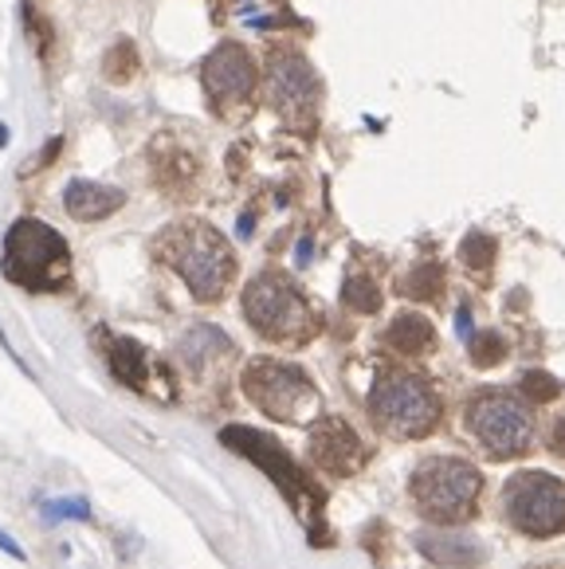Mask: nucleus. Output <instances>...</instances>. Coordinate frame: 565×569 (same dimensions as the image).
<instances>
[{
    "label": "nucleus",
    "mask_w": 565,
    "mask_h": 569,
    "mask_svg": "<svg viewBox=\"0 0 565 569\" xmlns=\"http://www.w3.org/2000/svg\"><path fill=\"white\" fill-rule=\"evenodd\" d=\"M369 412L397 440H420L440 420V397L416 373H385L369 393Z\"/></svg>",
    "instance_id": "20e7f679"
},
{
    "label": "nucleus",
    "mask_w": 565,
    "mask_h": 569,
    "mask_svg": "<svg viewBox=\"0 0 565 569\" xmlns=\"http://www.w3.org/2000/svg\"><path fill=\"white\" fill-rule=\"evenodd\" d=\"M511 527L531 538H554L565 530V487L546 471H523L503 491Z\"/></svg>",
    "instance_id": "6e6552de"
},
{
    "label": "nucleus",
    "mask_w": 565,
    "mask_h": 569,
    "mask_svg": "<svg viewBox=\"0 0 565 569\" xmlns=\"http://www.w3.org/2000/svg\"><path fill=\"white\" fill-rule=\"evenodd\" d=\"M467 350H472L475 366L490 369V366H499V361L507 358V338L495 335V330H479V335L467 338Z\"/></svg>",
    "instance_id": "6ab92c4d"
},
{
    "label": "nucleus",
    "mask_w": 565,
    "mask_h": 569,
    "mask_svg": "<svg viewBox=\"0 0 565 569\" xmlns=\"http://www.w3.org/2000/svg\"><path fill=\"white\" fill-rule=\"evenodd\" d=\"M244 393H248L267 417L291 420V425H303L318 405L310 377L303 373L299 366H287V361H271V358H259L244 369Z\"/></svg>",
    "instance_id": "0eeeda50"
},
{
    "label": "nucleus",
    "mask_w": 565,
    "mask_h": 569,
    "mask_svg": "<svg viewBox=\"0 0 565 569\" xmlns=\"http://www.w3.org/2000/svg\"><path fill=\"white\" fill-rule=\"evenodd\" d=\"M267 87H271V107L287 122L310 126L318 110V76L299 51H271L267 59Z\"/></svg>",
    "instance_id": "9b49d317"
},
{
    "label": "nucleus",
    "mask_w": 565,
    "mask_h": 569,
    "mask_svg": "<svg viewBox=\"0 0 565 569\" xmlns=\"http://www.w3.org/2000/svg\"><path fill=\"white\" fill-rule=\"evenodd\" d=\"M0 550H9V553H12V558H24V550H20V546H17V542H12V538H9V535H0Z\"/></svg>",
    "instance_id": "393cba45"
},
{
    "label": "nucleus",
    "mask_w": 565,
    "mask_h": 569,
    "mask_svg": "<svg viewBox=\"0 0 565 569\" xmlns=\"http://www.w3.org/2000/svg\"><path fill=\"white\" fill-rule=\"evenodd\" d=\"M133 68H138L133 43H126V40H122V43H115V48H110V59H107V76L122 83V79H130V76H133Z\"/></svg>",
    "instance_id": "4be33fe9"
},
{
    "label": "nucleus",
    "mask_w": 565,
    "mask_h": 569,
    "mask_svg": "<svg viewBox=\"0 0 565 569\" xmlns=\"http://www.w3.org/2000/svg\"><path fill=\"white\" fill-rule=\"evenodd\" d=\"M341 299H346L349 310H358V315H374V310L381 307V291H377V283L366 276H349L346 287H341Z\"/></svg>",
    "instance_id": "a211bd4d"
},
{
    "label": "nucleus",
    "mask_w": 565,
    "mask_h": 569,
    "mask_svg": "<svg viewBox=\"0 0 565 569\" xmlns=\"http://www.w3.org/2000/svg\"><path fill=\"white\" fill-rule=\"evenodd\" d=\"M244 319L267 342H287V346L310 342V335L318 330V315L299 295V287L291 279L275 276V271H264V276H256L244 287Z\"/></svg>",
    "instance_id": "7ed1b4c3"
},
{
    "label": "nucleus",
    "mask_w": 565,
    "mask_h": 569,
    "mask_svg": "<svg viewBox=\"0 0 565 569\" xmlns=\"http://www.w3.org/2000/svg\"><path fill=\"white\" fill-rule=\"evenodd\" d=\"M158 256L185 279L192 299L200 302H217L236 276V256L228 248V240L212 224H200V220L166 228L158 240Z\"/></svg>",
    "instance_id": "f257e3e1"
},
{
    "label": "nucleus",
    "mask_w": 565,
    "mask_h": 569,
    "mask_svg": "<svg viewBox=\"0 0 565 569\" xmlns=\"http://www.w3.org/2000/svg\"><path fill=\"white\" fill-rule=\"evenodd\" d=\"M126 201L122 189L115 184H99V181H71L63 193V209L76 220H102L110 212H118Z\"/></svg>",
    "instance_id": "2eb2a0df"
},
{
    "label": "nucleus",
    "mask_w": 565,
    "mask_h": 569,
    "mask_svg": "<svg viewBox=\"0 0 565 569\" xmlns=\"http://www.w3.org/2000/svg\"><path fill=\"white\" fill-rule=\"evenodd\" d=\"M43 511H48V519H87L91 507L83 499H76V502H48Z\"/></svg>",
    "instance_id": "5701e85b"
},
{
    "label": "nucleus",
    "mask_w": 565,
    "mask_h": 569,
    "mask_svg": "<svg viewBox=\"0 0 565 569\" xmlns=\"http://www.w3.org/2000/svg\"><path fill=\"white\" fill-rule=\"evenodd\" d=\"M310 460L330 476H354L366 463V445L341 417H323L310 428Z\"/></svg>",
    "instance_id": "f8f14e48"
},
{
    "label": "nucleus",
    "mask_w": 565,
    "mask_h": 569,
    "mask_svg": "<svg viewBox=\"0 0 565 569\" xmlns=\"http://www.w3.org/2000/svg\"><path fill=\"white\" fill-rule=\"evenodd\" d=\"M200 83H205L208 107L220 118H236L256 102V63L244 51V43L225 40L200 68Z\"/></svg>",
    "instance_id": "9d476101"
},
{
    "label": "nucleus",
    "mask_w": 565,
    "mask_h": 569,
    "mask_svg": "<svg viewBox=\"0 0 565 569\" xmlns=\"http://www.w3.org/2000/svg\"><path fill=\"white\" fill-rule=\"evenodd\" d=\"M562 393V386H557V377L546 373V369H526L523 373V397L534 405H546L554 401V397Z\"/></svg>",
    "instance_id": "412c9836"
},
{
    "label": "nucleus",
    "mask_w": 565,
    "mask_h": 569,
    "mask_svg": "<svg viewBox=\"0 0 565 569\" xmlns=\"http://www.w3.org/2000/svg\"><path fill=\"white\" fill-rule=\"evenodd\" d=\"M220 440H225L228 448H236L240 456H248L251 463H259V468L279 483V491L287 495V502L299 511V519L315 527V538H323V530H318V522H323V495H318L315 487H310V479L295 468L291 456L282 452V445H275L271 436L256 432V428H240V425L225 428Z\"/></svg>",
    "instance_id": "423d86ee"
},
{
    "label": "nucleus",
    "mask_w": 565,
    "mask_h": 569,
    "mask_svg": "<svg viewBox=\"0 0 565 569\" xmlns=\"http://www.w3.org/2000/svg\"><path fill=\"white\" fill-rule=\"evenodd\" d=\"M385 342H389L397 353H413L416 358V353L433 350L436 346V330L424 315H397L393 327L385 330Z\"/></svg>",
    "instance_id": "dca6fc26"
},
{
    "label": "nucleus",
    "mask_w": 565,
    "mask_h": 569,
    "mask_svg": "<svg viewBox=\"0 0 565 569\" xmlns=\"http://www.w3.org/2000/svg\"><path fill=\"white\" fill-rule=\"evenodd\" d=\"M479 471L467 460H452V456H433L413 471V499L420 515L433 522H459L475 511L479 499Z\"/></svg>",
    "instance_id": "39448f33"
},
{
    "label": "nucleus",
    "mask_w": 565,
    "mask_h": 569,
    "mask_svg": "<svg viewBox=\"0 0 565 569\" xmlns=\"http://www.w3.org/2000/svg\"><path fill=\"white\" fill-rule=\"evenodd\" d=\"M549 448H554V456H562V460H565V417L554 420V432H549Z\"/></svg>",
    "instance_id": "b1692460"
},
{
    "label": "nucleus",
    "mask_w": 565,
    "mask_h": 569,
    "mask_svg": "<svg viewBox=\"0 0 565 569\" xmlns=\"http://www.w3.org/2000/svg\"><path fill=\"white\" fill-rule=\"evenodd\" d=\"M107 361L115 369V377L122 386L138 389V393H161L153 386V373H158V361L141 350L133 338H107Z\"/></svg>",
    "instance_id": "ddd939ff"
},
{
    "label": "nucleus",
    "mask_w": 565,
    "mask_h": 569,
    "mask_svg": "<svg viewBox=\"0 0 565 569\" xmlns=\"http://www.w3.org/2000/svg\"><path fill=\"white\" fill-rule=\"evenodd\" d=\"M4 276L28 291H59L71 276L67 240L43 220H17L4 236Z\"/></svg>",
    "instance_id": "f03ea898"
},
{
    "label": "nucleus",
    "mask_w": 565,
    "mask_h": 569,
    "mask_svg": "<svg viewBox=\"0 0 565 569\" xmlns=\"http://www.w3.org/2000/svg\"><path fill=\"white\" fill-rule=\"evenodd\" d=\"M495 240H490L487 232H472L464 243H459V260L467 263L472 271H487L490 263H495Z\"/></svg>",
    "instance_id": "aec40b11"
},
{
    "label": "nucleus",
    "mask_w": 565,
    "mask_h": 569,
    "mask_svg": "<svg viewBox=\"0 0 565 569\" xmlns=\"http://www.w3.org/2000/svg\"><path fill=\"white\" fill-rule=\"evenodd\" d=\"M467 425L495 460H511V456L531 448V412L507 393L475 397L472 409H467Z\"/></svg>",
    "instance_id": "1a4fd4ad"
},
{
    "label": "nucleus",
    "mask_w": 565,
    "mask_h": 569,
    "mask_svg": "<svg viewBox=\"0 0 565 569\" xmlns=\"http://www.w3.org/2000/svg\"><path fill=\"white\" fill-rule=\"evenodd\" d=\"M424 558H433L436 566H448V569H467V566H479L483 561V546L475 535H464V530H424L416 538Z\"/></svg>",
    "instance_id": "4468645a"
},
{
    "label": "nucleus",
    "mask_w": 565,
    "mask_h": 569,
    "mask_svg": "<svg viewBox=\"0 0 565 569\" xmlns=\"http://www.w3.org/2000/svg\"><path fill=\"white\" fill-rule=\"evenodd\" d=\"M400 291L416 302H433L444 295V268L440 263H416L405 279H400Z\"/></svg>",
    "instance_id": "f3484780"
}]
</instances>
